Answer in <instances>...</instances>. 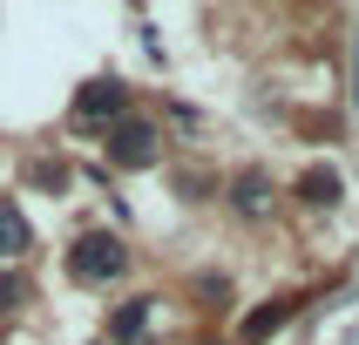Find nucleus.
<instances>
[{
  "label": "nucleus",
  "instance_id": "8",
  "mask_svg": "<svg viewBox=\"0 0 359 345\" xmlns=\"http://www.w3.org/2000/svg\"><path fill=\"white\" fill-rule=\"evenodd\" d=\"M34 251V230H27V217H20V203L0 197V264H14Z\"/></svg>",
  "mask_w": 359,
  "mask_h": 345
},
{
  "label": "nucleus",
  "instance_id": "6",
  "mask_svg": "<svg viewBox=\"0 0 359 345\" xmlns=\"http://www.w3.org/2000/svg\"><path fill=\"white\" fill-rule=\"evenodd\" d=\"M292 318H299V298H264L258 311H244V318H238V345H264L271 332H285Z\"/></svg>",
  "mask_w": 359,
  "mask_h": 345
},
{
  "label": "nucleus",
  "instance_id": "5",
  "mask_svg": "<svg viewBox=\"0 0 359 345\" xmlns=\"http://www.w3.org/2000/svg\"><path fill=\"white\" fill-rule=\"evenodd\" d=\"M292 197H299L305 210H339V197H346V176L332 169V162H312V169H299Z\"/></svg>",
  "mask_w": 359,
  "mask_h": 345
},
{
  "label": "nucleus",
  "instance_id": "10",
  "mask_svg": "<svg viewBox=\"0 0 359 345\" xmlns=\"http://www.w3.org/2000/svg\"><path fill=\"white\" fill-rule=\"evenodd\" d=\"M27 183H41V190H68V169H61L55 156H41V162H27Z\"/></svg>",
  "mask_w": 359,
  "mask_h": 345
},
{
  "label": "nucleus",
  "instance_id": "9",
  "mask_svg": "<svg viewBox=\"0 0 359 345\" xmlns=\"http://www.w3.org/2000/svg\"><path fill=\"white\" fill-rule=\"evenodd\" d=\"M20 304H27V278H20L14 264H0V318H14Z\"/></svg>",
  "mask_w": 359,
  "mask_h": 345
},
{
  "label": "nucleus",
  "instance_id": "3",
  "mask_svg": "<svg viewBox=\"0 0 359 345\" xmlns=\"http://www.w3.org/2000/svg\"><path fill=\"white\" fill-rule=\"evenodd\" d=\"M122 115H129V88H122L116 75L81 81V88H75V101H68V122H75V129H116Z\"/></svg>",
  "mask_w": 359,
  "mask_h": 345
},
{
  "label": "nucleus",
  "instance_id": "13",
  "mask_svg": "<svg viewBox=\"0 0 359 345\" xmlns=\"http://www.w3.org/2000/svg\"><path fill=\"white\" fill-rule=\"evenodd\" d=\"M210 345H224V339H210Z\"/></svg>",
  "mask_w": 359,
  "mask_h": 345
},
{
  "label": "nucleus",
  "instance_id": "12",
  "mask_svg": "<svg viewBox=\"0 0 359 345\" xmlns=\"http://www.w3.org/2000/svg\"><path fill=\"white\" fill-rule=\"evenodd\" d=\"M353 88H359V61H353Z\"/></svg>",
  "mask_w": 359,
  "mask_h": 345
},
{
  "label": "nucleus",
  "instance_id": "1",
  "mask_svg": "<svg viewBox=\"0 0 359 345\" xmlns=\"http://www.w3.org/2000/svg\"><path fill=\"white\" fill-rule=\"evenodd\" d=\"M122 271H129V244L116 230H81L68 244V278L75 284H116Z\"/></svg>",
  "mask_w": 359,
  "mask_h": 345
},
{
  "label": "nucleus",
  "instance_id": "2",
  "mask_svg": "<svg viewBox=\"0 0 359 345\" xmlns=\"http://www.w3.org/2000/svg\"><path fill=\"white\" fill-rule=\"evenodd\" d=\"M102 156H109V169H156L163 162V129L149 115H122L109 129V142H102Z\"/></svg>",
  "mask_w": 359,
  "mask_h": 345
},
{
  "label": "nucleus",
  "instance_id": "11",
  "mask_svg": "<svg viewBox=\"0 0 359 345\" xmlns=\"http://www.w3.org/2000/svg\"><path fill=\"white\" fill-rule=\"evenodd\" d=\"M210 190H217L210 176H190V169L177 176V197H183V203H210Z\"/></svg>",
  "mask_w": 359,
  "mask_h": 345
},
{
  "label": "nucleus",
  "instance_id": "7",
  "mask_svg": "<svg viewBox=\"0 0 359 345\" xmlns=\"http://www.w3.org/2000/svg\"><path fill=\"white\" fill-rule=\"evenodd\" d=\"M149 304L156 298H122L116 311H109V345H142L149 339Z\"/></svg>",
  "mask_w": 359,
  "mask_h": 345
},
{
  "label": "nucleus",
  "instance_id": "4",
  "mask_svg": "<svg viewBox=\"0 0 359 345\" xmlns=\"http://www.w3.org/2000/svg\"><path fill=\"white\" fill-rule=\"evenodd\" d=\"M224 197H231V210H238L244 223H264L278 210V183L264 176V169H238V176L224 183Z\"/></svg>",
  "mask_w": 359,
  "mask_h": 345
}]
</instances>
